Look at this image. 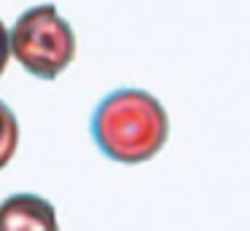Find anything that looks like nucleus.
<instances>
[{
  "label": "nucleus",
  "instance_id": "3",
  "mask_svg": "<svg viewBox=\"0 0 250 231\" xmlns=\"http://www.w3.org/2000/svg\"><path fill=\"white\" fill-rule=\"evenodd\" d=\"M0 231H60L57 210L38 193H11L0 202Z\"/></svg>",
  "mask_w": 250,
  "mask_h": 231
},
{
  "label": "nucleus",
  "instance_id": "4",
  "mask_svg": "<svg viewBox=\"0 0 250 231\" xmlns=\"http://www.w3.org/2000/svg\"><path fill=\"white\" fill-rule=\"evenodd\" d=\"M17 145H19V124L14 110L0 102V169L8 167V161L14 159L17 153Z\"/></svg>",
  "mask_w": 250,
  "mask_h": 231
},
{
  "label": "nucleus",
  "instance_id": "5",
  "mask_svg": "<svg viewBox=\"0 0 250 231\" xmlns=\"http://www.w3.org/2000/svg\"><path fill=\"white\" fill-rule=\"evenodd\" d=\"M8 59H11V43H8V30L0 19V75L6 73L8 67Z\"/></svg>",
  "mask_w": 250,
  "mask_h": 231
},
{
  "label": "nucleus",
  "instance_id": "2",
  "mask_svg": "<svg viewBox=\"0 0 250 231\" xmlns=\"http://www.w3.org/2000/svg\"><path fill=\"white\" fill-rule=\"evenodd\" d=\"M11 54L30 75L51 81L76 59V35L57 5L43 3L27 8L8 32Z\"/></svg>",
  "mask_w": 250,
  "mask_h": 231
},
{
  "label": "nucleus",
  "instance_id": "1",
  "mask_svg": "<svg viewBox=\"0 0 250 231\" xmlns=\"http://www.w3.org/2000/svg\"><path fill=\"white\" fill-rule=\"evenodd\" d=\"M97 148L119 164H143L164 148L169 116L153 94L143 89H119L97 105L92 116Z\"/></svg>",
  "mask_w": 250,
  "mask_h": 231
}]
</instances>
